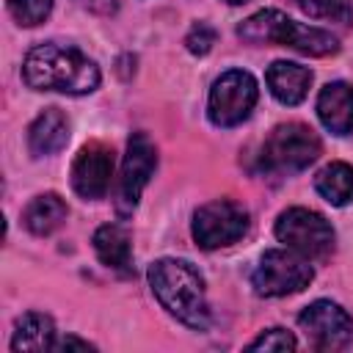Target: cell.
<instances>
[{
    "label": "cell",
    "mask_w": 353,
    "mask_h": 353,
    "mask_svg": "<svg viewBox=\"0 0 353 353\" xmlns=\"http://www.w3.org/2000/svg\"><path fill=\"white\" fill-rule=\"evenodd\" d=\"M279 243H284L287 248L298 251L301 256L312 259H325L334 251L336 243V232L334 226L325 221V215L309 210V207H290L276 218L273 226Z\"/></svg>",
    "instance_id": "5"
},
{
    "label": "cell",
    "mask_w": 353,
    "mask_h": 353,
    "mask_svg": "<svg viewBox=\"0 0 353 353\" xmlns=\"http://www.w3.org/2000/svg\"><path fill=\"white\" fill-rule=\"evenodd\" d=\"M66 215H69V207L58 193H39L22 210V223H25V229L30 234L47 237V234H52L55 229L63 226Z\"/></svg>",
    "instance_id": "17"
},
{
    "label": "cell",
    "mask_w": 353,
    "mask_h": 353,
    "mask_svg": "<svg viewBox=\"0 0 353 353\" xmlns=\"http://www.w3.org/2000/svg\"><path fill=\"white\" fill-rule=\"evenodd\" d=\"M314 279V268L292 248H270L259 256L251 284L262 298H284L306 290Z\"/></svg>",
    "instance_id": "6"
},
{
    "label": "cell",
    "mask_w": 353,
    "mask_h": 353,
    "mask_svg": "<svg viewBox=\"0 0 353 353\" xmlns=\"http://www.w3.org/2000/svg\"><path fill=\"white\" fill-rule=\"evenodd\" d=\"M149 287L160 306L176 317L182 325L193 331H207L210 328V306H207V290L201 273L188 262V259H174L163 256L154 259L146 270Z\"/></svg>",
    "instance_id": "2"
},
{
    "label": "cell",
    "mask_w": 353,
    "mask_h": 353,
    "mask_svg": "<svg viewBox=\"0 0 353 353\" xmlns=\"http://www.w3.org/2000/svg\"><path fill=\"white\" fill-rule=\"evenodd\" d=\"M314 190L334 207L353 204V165L334 160L314 174Z\"/></svg>",
    "instance_id": "18"
},
{
    "label": "cell",
    "mask_w": 353,
    "mask_h": 353,
    "mask_svg": "<svg viewBox=\"0 0 353 353\" xmlns=\"http://www.w3.org/2000/svg\"><path fill=\"white\" fill-rule=\"evenodd\" d=\"M298 339L287 328H265L256 339L248 342V350H295Z\"/></svg>",
    "instance_id": "21"
},
{
    "label": "cell",
    "mask_w": 353,
    "mask_h": 353,
    "mask_svg": "<svg viewBox=\"0 0 353 353\" xmlns=\"http://www.w3.org/2000/svg\"><path fill=\"white\" fill-rule=\"evenodd\" d=\"M265 83L276 102L292 108L306 99L312 85V72L295 61H273L265 72Z\"/></svg>",
    "instance_id": "13"
},
{
    "label": "cell",
    "mask_w": 353,
    "mask_h": 353,
    "mask_svg": "<svg viewBox=\"0 0 353 353\" xmlns=\"http://www.w3.org/2000/svg\"><path fill=\"white\" fill-rule=\"evenodd\" d=\"M77 3H80L83 8L99 14V17H110V14L119 11V0H77Z\"/></svg>",
    "instance_id": "23"
},
{
    "label": "cell",
    "mask_w": 353,
    "mask_h": 353,
    "mask_svg": "<svg viewBox=\"0 0 353 353\" xmlns=\"http://www.w3.org/2000/svg\"><path fill=\"white\" fill-rule=\"evenodd\" d=\"M256 99H259V85L254 74L243 69H229L210 88L207 116L215 127H237L251 116Z\"/></svg>",
    "instance_id": "8"
},
{
    "label": "cell",
    "mask_w": 353,
    "mask_h": 353,
    "mask_svg": "<svg viewBox=\"0 0 353 353\" xmlns=\"http://www.w3.org/2000/svg\"><path fill=\"white\" fill-rule=\"evenodd\" d=\"M66 141H69V121L58 108L41 110L28 127V149L33 157H47L61 152Z\"/></svg>",
    "instance_id": "14"
},
{
    "label": "cell",
    "mask_w": 353,
    "mask_h": 353,
    "mask_svg": "<svg viewBox=\"0 0 353 353\" xmlns=\"http://www.w3.org/2000/svg\"><path fill=\"white\" fill-rule=\"evenodd\" d=\"M55 323L50 314H41V312H25L17 325H14V336H11V350L22 353V350H33V353H41V350H55Z\"/></svg>",
    "instance_id": "16"
},
{
    "label": "cell",
    "mask_w": 353,
    "mask_h": 353,
    "mask_svg": "<svg viewBox=\"0 0 353 353\" xmlns=\"http://www.w3.org/2000/svg\"><path fill=\"white\" fill-rule=\"evenodd\" d=\"M223 3H229V6H243V3H248V0H223Z\"/></svg>",
    "instance_id": "25"
},
{
    "label": "cell",
    "mask_w": 353,
    "mask_h": 353,
    "mask_svg": "<svg viewBox=\"0 0 353 353\" xmlns=\"http://www.w3.org/2000/svg\"><path fill=\"white\" fill-rule=\"evenodd\" d=\"M251 226L248 210L234 199H215L193 212V240L204 251L226 248L245 237Z\"/></svg>",
    "instance_id": "7"
},
{
    "label": "cell",
    "mask_w": 353,
    "mask_h": 353,
    "mask_svg": "<svg viewBox=\"0 0 353 353\" xmlns=\"http://www.w3.org/2000/svg\"><path fill=\"white\" fill-rule=\"evenodd\" d=\"M298 6L314 19H331L339 25L353 19V0H298Z\"/></svg>",
    "instance_id": "19"
},
{
    "label": "cell",
    "mask_w": 353,
    "mask_h": 353,
    "mask_svg": "<svg viewBox=\"0 0 353 353\" xmlns=\"http://www.w3.org/2000/svg\"><path fill=\"white\" fill-rule=\"evenodd\" d=\"M215 39H218V33H215V28L210 22H196L188 30V36H185V47H188L190 55H199L201 58V55H207L212 50Z\"/></svg>",
    "instance_id": "22"
},
{
    "label": "cell",
    "mask_w": 353,
    "mask_h": 353,
    "mask_svg": "<svg viewBox=\"0 0 353 353\" xmlns=\"http://www.w3.org/2000/svg\"><path fill=\"white\" fill-rule=\"evenodd\" d=\"M237 36L248 44H279V47H292L303 55L312 58H325L339 52V39L323 28L301 25L284 11L276 8H262L243 19L237 25Z\"/></svg>",
    "instance_id": "3"
},
{
    "label": "cell",
    "mask_w": 353,
    "mask_h": 353,
    "mask_svg": "<svg viewBox=\"0 0 353 353\" xmlns=\"http://www.w3.org/2000/svg\"><path fill=\"white\" fill-rule=\"evenodd\" d=\"M6 8L22 28H33L50 17L52 0H6Z\"/></svg>",
    "instance_id": "20"
},
{
    "label": "cell",
    "mask_w": 353,
    "mask_h": 353,
    "mask_svg": "<svg viewBox=\"0 0 353 353\" xmlns=\"http://www.w3.org/2000/svg\"><path fill=\"white\" fill-rule=\"evenodd\" d=\"M113 168H116V157L110 146H105L102 141H91L80 146V152L72 160V174H69L72 190L85 201L102 199L110 190Z\"/></svg>",
    "instance_id": "11"
},
{
    "label": "cell",
    "mask_w": 353,
    "mask_h": 353,
    "mask_svg": "<svg viewBox=\"0 0 353 353\" xmlns=\"http://www.w3.org/2000/svg\"><path fill=\"white\" fill-rule=\"evenodd\" d=\"M55 350H94V345H88L85 339H77V336H63L55 342Z\"/></svg>",
    "instance_id": "24"
},
{
    "label": "cell",
    "mask_w": 353,
    "mask_h": 353,
    "mask_svg": "<svg viewBox=\"0 0 353 353\" xmlns=\"http://www.w3.org/2000/svg\"><path fill=\"white\" fill-rule=\"evenodd\" d=\"M298 325L306 331L317 350H342L353 342V317L334 301H312L301 314Z\"/></svg>",
    "instance_id": "10"
},
{
    "label": "cell",
    "mask_w": 353,
    "mask_h": 353,
    "mask_svg": "<svg viewBox=\"0 0 353 353\" xmlns=\"http://www.w3.org/2000/svg\"><path fill=\"white\" fill-rule=\"evenodd\" d=\"M22 80L36 91H58L69 97L91 94L99 88V66L77 47L44 41L25 55Z\"/></svg>",
    "instance_id": "1"
},
{
    "label": "cell",
    "mask_w": 353,
    "mask_h": 353,
    "mask_svg": "<svg viewBox=\"0 0 353 353\" xmlns=\"http://www.w3.org/2000/svg\"><path fill=\"white\" fill-rule=\"evenodd\" d=\"M154 168H157V149L152 138L146 132H132L127 141V154H124L119 185H116V212L121 218L132 215Z\"/></svg>",
    "instance_id": "9"
},
{
    "label": "cell",
    "mask_w": 353,
    "mask_h": 353,
    "mask_svg": "<svg viewBox=\"0 0 353 353\" xmlns=\"http://www.w3.org/2000/svg\"><path fill=\"white\" fill-rule=\"evenodd\" d=\"M317 116L331 135L353 132V85L345 80H331L317 94Z\"/></svg>",
    "instance_id": "12"
},
{
    "label": "cell",
    "mask_w": 353,
    "mask_h": 353,
    "mask_svg": "<svg viewBox=\"0 0 353 353\" xmlns=\"http://www.w3.org/2000/svg\"><path fill=\"white\" fill-rule=\"evenodd\" d=\"M94 251L99 256V262L121 276L132 273V243H130V232L119 223H105L94 232Z\"/></svg>",
    "instance_id": "15"
},
{
    "label": "cell",
    "mask_w": 353,
    "mask_h": 353,
    "mask_svg": "<svg viewBox=\"0 0 353 353\" xmlns=\"http://www.w3.org/2000/svg\"><path fill=\"white\" fill-rule=\"evenodd\" d=\"M320 138L309 124L287 121L268 132L256 152V168L270 176H292L320 157Z\"/></svg>",
    "instance_id": "4"
}]
</instances>
